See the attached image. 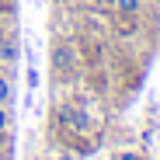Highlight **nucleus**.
<instances>
[{"label":"nucleus","instance_id":"obj_4","mask_svg":"<svg viewBox=\"0 0 160 160\" xmlns=\"http://www.w3.org/2000/svg\"><path fill=\"white\" fill-rule=\"evenodd\" d=\"M11 94H14L11 77H7V73H0V104H7V101H11Z\"/></svg>","mask_w":160,"mask_h":160},{"label":"nucleus","instance_id":"obj_1","mask_svg":"<svg viewBox=\"0 0 160 160\" xmlns=\"http://www.w3.org/2000/svg\"><path fill=\"white\" fill-rule=\"evenodd\" d=\"M52 66H56L63 77H66V73H73V66H77V56H73V49H70L66 42H59L56 49H52Z\"/></svg>","mask_w":160,"mask_h":160},{"label":"nucleus","instance_id":"obj_2","mask_svg":"<svg viewBox=\"0 0 160 160\" xmlns=\"http://www.w3.org/2000/svg\"><path fill=\"white\" fill-rule=\"evenodd\" d=\"M0 63H18V42H14V35H4L0 38Z\"/></svg>","mask_w":160,"mask_h":160},{"label":"nucleus","instance_id":"obj_6","mask_svg":"<svg viewBox=\"0 0 160 160\" xmlns=\"http://www.w3.org/2000/svg\"><path fill=\"white\" fill-rule=\"evenodd\" d=\"M115 160H143V157H139V153H118Z\"/></svg>","mask_w":160,"mask_h":160},{"label":"nucleus","instance_id":"obj_7","mask_svg":"<svg viewBox=\"0 0 160 160\" xmlns=\"http://www.w3.org/2000/svg\"><path fill=\"white\" fill-rule=\"evenodd\" d=\"M56 160H77V157H70V153H59V157H56Z\"/></svg>","mask_w":160,"mask_h":160},{"label":"nucleus","instance_id":"obj_3","mask_svg":"<svg viewBox=\"0 0 160 160\" xmlns=\"http://www.w3.org/2000/svg\"><path fill=\"white\" fill-rule=\"evenodd\" d=\"M115 11L132 18V14H139V0H115Z\"/></svg>","mask_w":160,"mask_h":160},{"label":"nucleus","instance_id":"obj_5","mask_svg":"<svg viewBox=\"0 0 160 160\" xmlns=\"http://www.w3.org/2000/svg\"><path fill=\"white\" fill-rule=\"evenodd\" d=\"M11 125V112H7V104H0V132H7Z\"/></svg>","mask_w":160,"mask_h":160}]
</instances>
